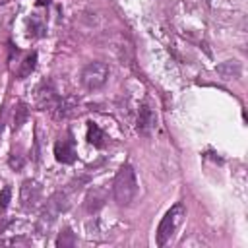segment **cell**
<instances>
[{"label": "cell", "mask_w": 248, "mask_h": 248, "mask_svg": "<svg viewBox=\"0 0 248 248\" xmlns=\"http://www.w3.org/2000/svg\"><path fill=\"white\" fill-rule=\"evenodd\" d=\"M35 66H37V52H31V54H27V56L23 58V62H21V66H19V70H17V79L29 78V76L33 74Z\"/></svg>", "instance_id": "13"}, {"label": "cell", "mask_w": 248, "mask_h": 248, "mask_svg": "<svg viewBox=\"0 0 248 248\" xmlns=\"http://www.w3.org/2000/svg\"><path fill=\"white\" fill-rule=\"evenodd\" d=\"M29 31H33L31 35L41 37V35L45 33V27H43V23H41L39 19H31V21H29Z\"/></svg>", "instance_id": "18"}, {"label": "cell", "mask_w": 248, "mask_h": 248, "mask_svg": "<svg viewBox=\"0 0 248 248\" xmlns=\"http://www.w3.org/2000/svg\"><path fill=\"white\" fill-rule=\"evenodd\" d=\"M79 112V105L76 97H66V99H58V103L52 108V116L56 120H64V118H72Z\"/></svg>", "instance_id": "6"}, {"label": "cell", "mask_w": 248, "mask_h": 248, "mask_svg": "<svg viewBox=\"0 0 248 248\" xmlns=\"http://www.w3.org/2000/svg\"><path fill=\"white\" fill-rule=\"evenodd\" d=\"M112 196L118 205H130L138 196L136 170L130 165H122L112 182Z\"/></svg>", "instance_id": "1"}, {"label": "cell", "mask_w": 248, "mask_h": 248, "mask_svg": "<svg viewBox=\"0 0 248 248\" xmlns=\"http://www.w3.org/2000/svg\"><path fill=\"white\" fill-rule=\"evenodd\" d=\"M41 200V186L27 178L21 182V188H19V202H21V207L23 209H33Z\"/></svg>", "instance_id": "5"}, {"label": "cell", "mask_w": 248, "mask_h": 248, "mask_svg": "<svg viewBox=\"0 0 248 248\" xmlns=\"http://www.w3.org/2000/svg\"><path fill=\"white\" fill-rule=\"evenodd\" d=\"M68 207H70V202H68L64 192H56L54 196H50V200L43 207V213H41V219H39V229H48L56 221V217L62 211H66Z\"/></svg>", "instance_id": "4"}, {"label": "cell", "mask_w": 248, "mask_h": 248, "mask_svg": "<svg viewBox=\"0 0 248 248\" xmlns=\"http://www.w3.org/2000/svg\"><path fill=\"white\" fill-rule=\"evenodd\" d=\"M54 157L58 163H64V165H70L76 161L78 153H76V147L72 143V140H60L54 143Z\"/></svg>", "instance_id": "8"}, {"label": "cell", "mask_w": 248, "mask_h": 248, "mask_svg": "<svg viewBox=\"0 0 248 248\" xmlns=\"http://www.w3.org/2000/svg\"><path fill=\"white\" fill-rule=\"evenodd\" d=\"M108 74H110L108 64H105V62H89V64L83 66L79 81L87 91H97L107 83Z\"/></svg>", "instance_id": "2"}, {"label": "cell", "mask_w": 248, "mask_h": 248, "mask_svg": "<svg viewBox=\"0 0 248 248\" xmlns=\"http://www.w3.org/2000/svg\"><path fill=\"white\" fill-rule=\"evenodd\" d=\"M8 165H10L14 170H19V169L25 165V159H23V155H21V153H12V155H10V159H8Z\"/></svg>", "instance_id": "17"}, {"label": "cell", "mask_w": 248, "mask_h": 248, "mask_svg": "<svg viewBox=\"0 0 248 248\" xmlns=\"http://www.w3.org/2000/svg\"><path fill=\"white\" fill-rule=\"evenodd\" d=\"M215 72L221 76V79L225 81H231V79H238L240 74H242V66L238 60H225L221 64H217Z\"/></svg>", "instance_id": "10"}, {"label": "cell", "mask_w": 248, "mask_h": 248, "mask_svg": "<svg viewBox=\"0 0 248 248\" xmlns=\"http://www.w3.org/2000/svg\"><path fill=\"white\" fill-rule=\"evenodd\" d=\"M182 217H184V205H182V203L172 205V207L165 213V217L161 219V223H159V227H157V244H159V246H165V244L170 240V236L174 234V231H176V227L180 225Z\"/></svg>", "instance_id": "3"}, {"label": "cell", "mask_w": 248, "mask_h": 248, "mask_svg": "<svg viewBox=\"0 0 248 248\" xmlns=\"http://www.w3.org/2000/svg\"><path fill=\"white\" fill-rule=\"evenodd\" d=\"M27 116H29V107H27L25 103H17L16 112H14V132H17V130L25 124Z\"/></svg>", "instance_id": "14"}, {"label": "cell", "mask_w": 248, "mask_h": 248, "mask_svg": "<svg viewBox=\"0 0 248 248\" xmlns=\"http://www.w3.org/2000/svg\"><path fill=\"white\" fill-rule=\"evenodd\" d=\"M2 130H4V107L0 108V134H2Z\"/></svg>", "instance_id": "19"}, {"label": "cell", "mask_w": 248, "mask_h": 248, "mask_svg": "<svg viewBox=\"0 0 248 248\" xmlns=\"http://www.w3.org/2000/svg\"><path fill=\"white\" fill-rule=\"evenodd\" d=\"M58 95H56V91H54V87L50 85V83H43L41 87H39V91H37V107L41 108V110H52L54 108V105L58 103Z\"/></svg>", "instance_id": "7"}, {"label": "cell", "mask_w": 248, "mask_h": 248, "mask_svg": "<svg viewBox=\"0 0 248 248\" xmlns=\"http://www.w3.org/2000/svg\"><path fill=\"white\" fill-rule=\"evenodd\" d=\"M155 124H157L155 112L147 105H141L140 110H138V132L143 134V136H147V134H151V130L155 128Z\"/></svg>", "instance_id": "9"}, {"label": "cell", "mask_w": 248, "mask_h": 248, "mask_svg": "<svg viewBox=\"0 0 248 248\" xmlns=\"http://www.w3.org/2000/svg\"><path fill=\"white\" fill-rule=\"evenodd\" d=\"M10 200H12V188L10 186H4L0 190V213H4L10 205Z\"/></svg>", "instance_id": "16"}, {"label": "cell", "mask_w": 248, "mask_h": 248, "mask_svg": "<svg viewBox=\"0 0 248 248\" xmlns=\"http://www.w3.org/2000/svg\"><path fill=\"white\" fill-rule=\"evenodd\" d=\"M87 141L93 145V147H105V141H107V136L105 132L95 124V122H89L87 126Z\"/></svg>", "instance_id": "12"}, {"label": "cell", "mask_w": 248, "mask_h": 248, "mask_svg": "<svg viewBox=\"0 0 248 248\" xmlns=\"http://www.w3.org/2000/svg\"><path fill=\"white\" fill-rule=\"evenodd\" d=\"M107 200V192L103 188H91L89 194L85 196V211L87 213H95L105 205Z\"/></svg>", "instance_id": "11"}, {"label": "cell", "mask_w": 248, "mask_h": 248, "mask_svg": "<svg viewBox=\"0 0 248 248\" xmlns=\"http://www.w3.org/2000/svg\"><path fill=\"white\" fill-rule=\"evenodd\" d=\"M74 244H76V236H74V232L70 229H64L56 238V246L58 248H72Z\"/></svg>", "instance_id": "15"}]
</instances>
